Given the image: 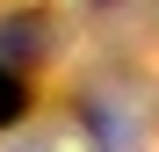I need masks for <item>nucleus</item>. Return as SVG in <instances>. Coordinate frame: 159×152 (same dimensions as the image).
I'll list each match as a JSON object with an SVG mask.
<instances>
[{"label": "nucleus", "mask_w": 159, "mask_h": 152, "mask_svg": "<svg viewBox=\"0 0 159 152\" xmlns=\"http://www.w3.org/2000/svg\"><path fill=\"white\" fill-rule=\"evenodd\" d=\"M15 116H22V87L0 72V123H15Z\"/></svg>", "instance_id": "1"}]
</instances>
